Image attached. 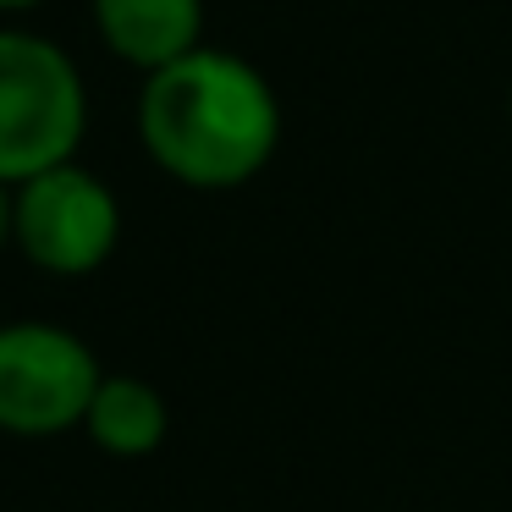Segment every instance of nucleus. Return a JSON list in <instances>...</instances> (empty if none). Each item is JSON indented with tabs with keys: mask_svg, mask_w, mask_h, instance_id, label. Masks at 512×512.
I'll return each instance as SVG.
<instances>
[{
	"mask_svg": "<svg viewBox=\"0 0 512 512\" xmlns=\"http://www.w3.org/2000/svg\"><path fill=\"white\" fill-rule=\"evenodd\" d=\"M138 144L182 188L232 193L276 160L281 100L254 61L199 45L144 78Z\"/></svg>",
	"mask_w": 512,
	"mask_h": 512,
	"instance_id": "f257e3e1",
	"label": "nucleus"
},
{
	"mask_svg": "<svg viewBox=\"0 0 512 512\" xmlns=\"http://www.w3.org/2000/svg\"><path fill=\"white\" fill-rule=\"evenodd\" d=\"M89 133V89L56 39L28 28H0V182L23 188L28 177L78 160Z\"/></svg>",
	"mask_w": 512,
	"mask_h": 512,
	"instance_id": "f03ea898",
	"label": "nucleus"
},
{
	"mask_svg": "<svg viewBox=\"0 0 512 512\" xmlns=\"http://www.w3.org/2000/svg\"><path fill=\"white\" fill-rule=\"evenodd\" d=\"M105 369L78 331L50 320L0 325V435L50 441L83 430Z\"/></svg>",
	"mask_w": 512,
	"mask_h": 512,
	"instance_id": "7ed1b4c3",
	"label": "nucleus"
},
{
	"mask_svg": "<svg viewBox=\"0 0 512 512\" xmlns=\"http://www.w3.org/2000/svg\"><path fill=\"white\" fill-rule=\"evenodd\" d=\"M12 243L45 276H94L122 243V204L105 177L67 160L12 193Z\"/></svg>",
	"mask_w": 512,
	"mask_h": 512,
	"instance_id": "20e7f679",
	"label": "nucleus"
},
{
	"mask_svg": "<svg viewBox=\"0 0 512 512\" xmlns=\"http://www.w3.org/2000/svg\"><path fill=\"white\" fill-rule=\"evenodd\" d=\"M94 28L116 61L149 78L204 45V0H94Z\"/></svg>",
	"mask_w": 512,
	"mask_h": 512,
	"instance_id": "39448f33",
	"label": "nucleus"
},
{
	"mask_svg": "<svg viewBox=\"0 0 512 512\" xmlns=\"http://www.w3.org/2000/svg\"><path fill=\"white\" fill-rule=\"evenodd\" d=\"M166 430H171L166 397L138 375H105L100 391H94V402H89V419H83V435L111 457L160 452Z\"/></svg>",
	"mask_w": 512,
	"mask_h": 512,
	"instance_id": "423d86ee",
	"label": "nucleus"
},
{
	"mask_svg": "<svg viewBox=\"0 0 512 512\" xmlns=\"http://www.w3.org/2000/svg\"><path fill=\"white\" fill-rule=\"evenodd\" d=\"M12 193L17 188H6V182H0V254L12 248Z\"/></svg>",
	"mask_w": 512,
	"mask_h": 512,
	"instance_id": "0eeeda50",
	"label": "nucleus"
},
{
	"mask_svg": "<svg viewBox=\"0 0 512 512\" xmlns=\"http://www.w3.org/2000/svg\"><path fill=\"white\" fill-rule=\"evenodd\" d=\"M34 6H45V0H0V17H23V12H34Z\"/></svg>",
	"mask_w": 512,
	"mask_h": 512,
	"instance_id": "6e6552de",
	"label": "nucleus"
}]
</instances>
